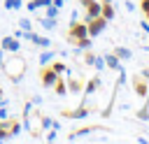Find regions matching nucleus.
<instances>
[{
	"label": "nucleus",
	"instance_id": "obj_4",
	"mask_svg": "<svg viewBox=\"0 0 149 144\" xmlns=\"http://www.w3.org/2000/svg\"><path fill=\"white\" fill-rule=\"evenodd\" d=\"M58 77H61V74H56V72L51 70V65H42V67H40V81H42L44 88H51Z\"/></svg>",
	"mask_w": 149,
	"mask_h": 144
},
{
	"label": "nucleus",
	"instance_id": "obj_8",
	"mask_svg": "<svg viewBox=\"0 0 149 144\" xmlns=\"http://www.w3.org/2000/svg\"><path fill=\"white\" fill-rule=\"evenodd\" d=\"M0 46H2L5 53H12V51H19V49H21V39L14 37V35H5V37L0 39Z\"/></svg>",
	"mask_w": 149,
	"mask_h": 144
},
{
	"label": "nucleus",
	"instance_id": "obj_14",
	"mask_svg": "<svg viewBox=\"0 0 149 144\" xmlns=\"http://www.w3.org/2000/svg\"><path fill=\"white\" fill-rule=\"evenodd\" d=\"M54 58H56V53H54V51H51V46H49V49H44V51L40 53L37 63H40V67H42V65H49V63H51Z\"/></svg>",
	"mask_w": 149,
	"mask_h": 144
},
{
	"label": "nucleus",
	"instance_id": "obj_30",
	"mask_svg": "<svg viewBox=\"0 0 149 144\" xmlns=\"http://www.w3.org/2000/svg\"><path fill=\"white\" fill-rule=\"evenodd\" d=\"M51 5H56V7H58V9H61V7H63V5H65V0H51Z\"/></svg>",
	"mask_w": 149,
	"mask_h": 144
},
{
	"label": "nucleus",
	"instance_id": "obj_22",
	"mask_svg": "<svg viewBox=\"0 0 149 144\" xmlns=\"http://www.w3.org/2000/svg\"><path fill=\"white\" fill-rule=\"evenodd\" d=\"M23 7V0H5V9L7 12H16Z\"/></svg>",
	"mask_w": 149,
	"mask_h": 144
},
{
	"label": "nucleus",
	"instance_id": "obj_24",
	"mask_svg": "<svg viewBox=\"0 0 149 144\" xmlns=\"http://www.w3.org/2000/svg\"><path fill=\"white\" fill-rule=\"evenodd\" d=\"M19 28L21 30H33V21L30 19H19Z\"/></svg>",
	"mask_w": 149,
	"mask_h": 144
},
{
	"label": "nucleus",
	"instance_id": "obj_18",
	"mask_svg": "<svg viewBox=\"0 0 149 144\" xmlns=\"http://www.w3.org/2000/svg\"><path fill=\"white\" fill-rule=\"evenodd\" d=\"M37 21H40V26H42L44 30H54V28L58 26V23H56L58 19H51V16H42V19H37Z\"/></svg>",
	"mask_w": 149,
	"mask_h": 144
},
{
	"label": "nucleus",
	"instance_id": "obj_23",
	"mask_svg": "<svg viewBox=\"0 0 149 144\" xmlns=\"http://www.w3.org/2000/svg\"><path fill=\"white\" fill-rule=\"evenodd\" d=\"M19 132H21V121L9 118V137H14V135H19Z\"/></svg>",
	"mask_w": 149,
	"mask_h": 144
},
{
	"label": "nucleus",
	"instance_id": "obj_1",
	"mask_svg": "<svg viewBox=\"0 0 149 144\" xmlns=\"http://www.w3.org/2000/svg\"><path fill=\"white\" fill-rule=\"evenodd\" d=\"M0 67H2V72L7 74V79L21 81V77L26 74L28 63H26V58H23L19 51H12V53H5V60L0 63Z\"/></svg>",
	"mask_w": 149,
	"mask_h": 144
},
{
	"label": "nucleus",
	"instance_id": "obj_19",
	"mask_svg": "<svg viewBox=\"0 0 149 144\" xmlns=\"http://www.w3.org/2000/svg\"><path fill=\"white\" fill-rule=\"evenodd\" d=\"M116 16V12H114V7H112V2H102V19H107V21H112Z\"/></svg>",
	"mask_w": 149,
	"mask_h": 144
},
{
	"label": "nucleus",
	"instance_id": "obj_12",
	"mask_svg": "<svg viewBox=\"0 0 149 144\" xmlns=\"http://www.w3.org/2000/svg\"><path fill=\"white\" fill-rule=\"evenodd\" d=\"M68 91H72V93H81V91H84V77H81V74L70 77V81H68Z\"/></svg>",
	"mask_w": 149,
	"mask_h": 144
},
{
	"label": "nucleus",
	"instance_id": "obj_29",
	"mask_svg": "<svg viewBox=\"0 0 149 144\" xmlns=\"http://www.w3.org/2000/svg\"><path fill=\"white\" fill-rule=\"evenodd\" d=\"M0 118H9V111H7L2 105H0Z\"/></svg>",
	"mask_w": 149,
	"mask_h": 144
},
{
	"label": "nucleus",
	"instance_id": "obj_11",
	"mask_svg": "<svg viewBox=\"0 0 149 144\" xmlns=\"http://www.w3.org/2000/svg\"><path fill=\"white\" fill-rule=\"evenodd\" d=\"M100 86H102V77H91V79L84 84V95H86V98H91Z\"/></svg>",
	"mask_w": 149,
	"mask_h": 144
},
{
	"label": "nucleus",
	"instance_id": "obj_15",
	"mask_svg": "<svg viewBox=\"0 0 149 144\" xmlns=\"http://www.w3.org/2000/svg\"><path fill=\"white\" fill-rule=\"evenodd\" d=\"M51 88L56 91V95H65V93H68V81H65V77H58Z\"/></svg>",
	"mask_w": 149,
	"mask_h": 144
},
{
	"label": "nucleus",
	"instance_id": "obj_5",
	"mask_svg": "<svg viewBox=\"0 0 149 144\" xmlns=\"http://www.w3.org/2000/svg\"><path fill=\"white\" fill-rule=\"evenodd\" d=\"M98 16H102V2L93 0L91 5L84 7V23H88L91 19H98Z\"/></svg>",
	"mask_w": 149,
	"mask_h": 144
},
{
	"label": "nucleus",
	"instance_id": "obj_25",
	"mask_svg": "<svg viewBox=\"0 0 149 144\" xmlns=\"http://www.w3.org/2000/svg\"><path fill=\"white\" fill-rule=\"evenodd\" d=\"M93 67H95V70H105V58H102V56H95Z\"/></svg>",
	"mask_w": 149,
	"mask_h": 144
},
{
	"label": "nucleus",
	"instance_id": "obj_33",
	"mask_svg": "<svg viewBox=\"0 0 149 144\" xmlns=\"http://www.w3.org/2000/svg\"><path fill=\"white\" fill-rule=\"evenodd\" d=\"M147 102H149V91H147Z\"/></svg>",
	"mask_w": 149,
	"mask_h": 144
},
{
	"label": "nucleus",
	"instance_id": "obj_28",
	"mask_svg": "<svg viewBox=\"0 0 149 144\" xmlns=\"http://www.w3.org/2000/svg\"><path fill=\"white\" fill-rule=\"evenodd\" d=\"M140 12H142L144 16L149 14V0H140Z\"/></svg>",
	"mask_w": 149,
	"mask_h": 144
},
{
	"label": "nucleus",
	"instance_id": "obj_21",
	"mask_svg": "<svg viewBox=\"0 0 149 144\" xmlns=\"http://www.w3.org/2000/svg\"><path fill=\"white\" fill-rule=\"evenodd\" d=\"M51 0H30L28 2V12H35V9H42V7H47Z\"/></svg>",
	"mask_w": 149,
	"mask_h": 144
},
{
	"label": "nucleus",
	"instance_id": "obj_13",
	"mask_svg": "<svg viewBox=\"0 0 149 144\" xmlns=\"http://www.w3.org/2000/svg\"><path fill=\"white\" fill-rule=\"evenodd\" d=\"M105 67H109V70H114V72H119L123 65H121V60L114 56V53H107L105 56Z\"/></svg>",
	"mask_w": 149,
	"mask_h": 144
},
{
	"label": "nucleus",
	"instance_id": "obj_27",
	"mask_svg": "<svg viewBox=\"0 0 149 144\" xmlns=\"http://www.w3.org/2000/svg\"><path fill=\"white\" fill-rule=\"evenodd\" d=\"M137 118H140V121H149V107L140 109V111H137Z\"/></svg>",
	"mask_w": 149,
	"mask_h": 144
},
{
	"label": "nucleus",
	"instance_id": "obj_26",
	"mask_svg": "<svg viewBox=\"0 0 149 144\" xmlns=\"http://www.w3.org/2000/svg\"><path fill=\"white\" fill-rule=\"evenodd\" d=\"M56 132H58V128H51V130H49V135H44V139H47V142H56V139H58V135H56Z\"/></svg>",
	"mask_w": 149,
	"mask_h": 144
},
{
	"label": "nucleus",
	"instance_id": "obj_20",
	"mask_svg": "<svg viewBox=\"0 0 149 144\" xmlns=\"http://www.w3.org/2000/svg\"><path fill=\"white\" fill-rule=\"evenodd\" d=\"M49 65H51V70H54L56 74H68V65H65L63 60H51Z\"/></svg>",
	"mask_w": 149,
	"mask_h": 144
},
{
	"label": "nucleus",
	"instance_id": "obj_3",
	"mask_svg": "<svg viewBox=\"0 0 149 144\" xmlns=\"http://www.w3.org/2000/svg\"><path fill=\"white\" fill-rule=\"evenodd\" d=\"M23 39H28L30 44H35V46H40V49H49V46H51V39H49V37L37 35V33H33V30H23Z\"/></svg>",
	"mask_w": 149,
	"mask_h": 144
},
{
	"label": "nucleus",
	"instance_id": "obj_10",
	"mask_svg": "<svg viewBox=\"0 0 149 144\" xmlns=\"http://www.w3.org/2000/svg\"><path fill=\"white\" fill-rule=\"evenodd\" d=\"M95 130H100V125H84V128L72 130V132L68 135V139L74 142V139H81V137H86V135H91V132H95Z\"/></svg>",
	"mask_w": 149,
	"mask_h": 144
},
{
	"label": "nucleus",
	"instance_id": "obj_9",
	"mask_svg": "<svg viewBox=\"0 0 149 144\" xmlns=\"http://www.w3.org/2000/svg\"><path fill=\"white\" fill-rule=\"evenodd\" d=\"M88 111H91V107H88V105H79L77 109H65V111H63V116H65V118H86V116H88Z\"/></svg>",
	"mask_w": 149,
	"mask_h": 144
},
{
	"label": "nucleus",
	"instance_id": "obj_7",
	"mask_svg": "<svg viewBox=\"0 0 149 144\" xmlns=\"http://www.w3.org/2000/svg\"><path fill=\"white\" fill-rule=\"evenodd\" d=\"M105 26H107V19H102V16L91 19V21L86 23V28H88V37H98V35L105 30Z\"/></svg>",
	"mask_w": 149,
	"mask_h": 144
},
{
	"label": "nucleus",
	"instance_id": "obj_34",
	"mask_svg": "<svg viewBox=\"0 0 149 144\" xmlns=\"http://www.w3.org/2000/svg\"><path fill=\"white\" fill-rule=\"evenodd\" d=\"M147 23H149V14H147Z\"/></svg>",
	"mask_w": 149,
	"mask_h": 144
},
{
	"label": "nucleus",
	"instance_id": "obj_2",
	"mask_svg": "<svg viewBox=\"0 0 149 144\" xmlns=\"http://www.w3.org/2000/svg\"><path fill=\"white\" fill-rule=\"evenodd\" d=\"M81 37H88V28L84 21H70V28H68V42L72 39H81Z\"/></svg>",
	"mask_w": 149,
	"mask_h": 144
},
{
	"label": "nucleus",
	"instance_id": "obj_32",
	"mask_svg": "<svg viewBox=\"0 0 149 144\" xmlns=\"http://www.w3.org/2000/svg\"><path fill=\"white\" fill-rule=\"evenodd\" d=\"M0 105H5V98H2V88H0Z\"/></svg>",
	"mask_w": 149,
	"mask_h": 144
},
{
	"label": "nucleus",
	"instance_id": "obj_17",
	"mask_svg": "<svg viewBox=\"0 0 149 144\" xmlns=\"http://www.w3.org/2000/svg\"><path fill=\"white\" fill-rule=\"evenodd\" d=\"M12 118V116H9ZM9 118H0V142L9 139Z\"/></svg>",
	"mask_w": 149,
	"mask_h": 144
},
{
	"label": "nucleus",
	"instance_id": "obj_16",
	"mask_svg": "<svg viewBox=\"0 0 149 144\" xmlns=\"http://www.w3.org/2000/svg\"><path fill=\"white\" fill-rule=\"evenodd\" d=\"M114 56H116L119 60H130V58H133V51L126 49V46H116V49H114Z\"/></svg>",
	"mask_w": 149,
	"mask_h": 144
},
{
	"label": "nucleus",
	"instance_id": "obj_6",
	"mask_svg": "<svg viewBox=\"0 0 149 144\" xmlns=\"http://www.w3.org/2000/svg\"><path fill=\"white\" fill-rule=\"evenodd\" d=\"M133 91H135V95H140V98H147V91H149V79H144L140 72L133 77Z\"/></svg>",
	"mask_w": 149,
	"mask_h": 144
},
{
	"label": "nucleus",
	"instance_id": "obj_31",
	"mask_svg": "<svg viewBox=\"0 0 149 144\" xmlns=\"http://www.w3.org/2000/svg\"><path fill=\"white\" fill-rule=\"evenodd\" d=\"M5 60V51H2V46H0V63Z\"/></svg>",
	"mask_w": 149,
	"mask_h": 144
}]
</instances>
